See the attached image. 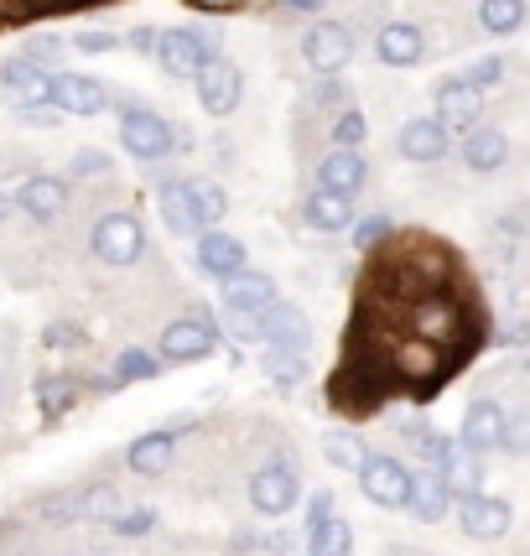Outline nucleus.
<instances>
[{
    "label": "nucleus",
    "mask_w": 530,
    "mask_h": 556,
    "mask_svg": "<svg viewBox=\"0 0 530 556\" xmlns=\"http://www.w3.org/2000/svg\"><path fill=\"white\" fill-rule=\"evenodd\" d=\"M218 349V317L198 313V317H177L162 328V339H156V359L162 364H198L209 359Z\"/></svg>",
    "instance_id": "1"
},
{
    "label": "nucleus",
    "mask_w": 530,
    "mask_h": 556,
    "mask_svg": "<svg viewBox=\"0 0 530 556\" xmlns=\"http://www.w3.org/2000/svg\"><path fill=\"white\" fill-rule=\"evenodd\" d=\"M354 479H359V494L369 505H380V509H406L411 505V468L401 458L369 453Z\"/></svg>",
    "instance_id": "2"
},
{
    "label": "nucleus",
    "mask_w": 530,
    "mask_h": 556,
    "mask_svg": "<svg viewBox=\"0 0 530 556\" xmlns=\"http://www.w3.org/2000/svg\"><path fill=\"white\" fill-rule=\"evenodd\" d=\"M214 58H218L214 37H203L198 26H172V31H162V42H156V63H162L172 78H198Z\"/></svg>",
    "instance_id": "3"
},
{
    "label": "nucleus",
    "mask_w": 530,
    "mask_h": 556,
    "mask_svg": "<svg viewBox=\"0 0 530 556\" xmlns=\"http://www.w3.org/2000/svg\"><path fill=\"white\" fill-rule=\"evenodd\" d=\"M141 250H146V229L136 214L115 208V214H104L94 224V255L104 266H136Z\"/></svg>",
    "instance_id": "4"
},
{
    "label": "nucleus",
    "mask_w": 530,
    "mask_h": 556,
    "mask_svg": "<svg viewBox=\"0 0 530 556\" xmlns=\"http://www.w3.org/2000/svg\"><path fill=\"white\" fill-rule=\"evenodd\" d=\"M172 125L156 115V110H146V104H125L121 110V146L130 156H141V162H156V156H167L172 151Z\"/></svg>",
    "instance_id": "5"
},
{
    "label": "nucleus",
    "mask_w": 530,
    "mask_h": 556,
    "mask_svg": "<svg viewBox=\"0 0 530 556\" xmlns=\"http://www.w3.org/2000/svg\"><path fill=\"white\" fill-rule=\"evenodd\" d=\"M296 494H302V484H296V473H291L281 458L261 463V468L250 473V505H255V515H265V520H276V515H291Z\"/></svg>",
    "instance_id": "6"
},
{
    "label": "nucleus",
    "mask_w": 530,
    "mask_h": 556,
    "mask_svg": "<svg viewBox=\"0 0 530 556\" xmlns=\"http://www.w3.org/2000/svg\"><path fill=\"white\" fill-rule=\"evenodd\" d=\"M302 58H307L317 73L338 78V68H349V58H354V31L343 22H317L313 31L302 37Z\"/></svg>",
    "instance_id": "7"
},
{
    "label": "nucleus",
    "mask_w": 530,
    "mask_h": 556,
    "mask_svg": "<svg viewBox=\"0 0 530 556\" xmlns=\"http://www.w3.org/2000/svg\"><path fill=\"white\" fill-rule=\"evenodd\" d=\"M48 99L58 104V115H99L110 104V89L89 73H52Z\"/></svg>",
    "instance_id": "8"
},
{
    "label": "nucleus",
    "mask_w": 530,
    "mask_h": 556,
    "mask_svg": "<svg viewBox=\"0 0 530 556\" xmlns=\"http://www.w3.org/2000/svg\"><path fill=\"white\" fill-rule=\"evenodd\" d=\"M458 520L474 541H500L515 526V509L500 494H474V500H458Z\"/></svg>",
    "instance_id": "9"
},
{
    "label": "nucleus",
    "mask_w": 530,
    "mask_h": 556,
    "mask_svg": "<svg viewBox=\"0 0 530 556\" xmlns=\"http://www.w3.org/2000/svg\"><path fill=\"white\" fill-rule=\"evenodd\" d=\"M458 328H463V313L453 296H421L411 307V339H427L442 349L447 339H458Z\"/></svg>",
    "instance_id": "10"
},
{
    "label": "nucleus",
    "mask_w": 530,
    "mask_h": 556,
    "mask_svg": "<svg viewBox=\"0 0 530 556\" xmlns=\"http://www.w3.org/2000/svg\"><path fill=\"white\" fill-rule=\"evenodd\" d=\"M240 94H244V73L235 68V63L214 58L209 68L198 73V104H203L209 115H229V110L240 104Z\"/></svg>",
    "instance_id": "11"
},
{
    "label": "nucleus",
    "mask_w": 530,
    "mask_h": 556,
    "mask_svg": "<svg viewBox=\"0 0 530 556\" xmlns=\"http://www.w3.org/2000/svg\"><path fill=\"white\" fill-rule=\"evenodd\" d=\"M500 437H505V412H500V401H474V406L463 412L458 447H468L474 458L494 453V447H500Z\"/></svg>",
    "instance_id": "12"
},
{
    "label": "nucleus",
    "mask_w": 530,
    "mask_h": 556,
    "mask_svg": "<svg viewBox=\"0 0 530 556\" xmlns=\"http://www.w3.org/2000/svg\"><path fill=\"white\" fill-rule=\"evenodd\" d=\"M193 261L203 276H214V281H229V276H240L244 261H250V250H244L235 235H218V229H209V235H198V250Z\"/></svg>",
    "instance_id": "13"
},
{
    "label": "nucleus",
    "mask_w": 530,
    "mask_h": 556,
    "mask_svg": "<svg viewBox=\"0 0 530 556\" xmlns=\"http://www.w3.org/2000/svg\"><path fill=\"white\" fill-rule=\"evenodd\" d=\"M479 104L483 94L479 89H468L463 78H447V84H437V115L432 121L453 136V130H474L479 125Z\"/></svg>",
    "instance_id": "14"
},
{
    "label": "nucleus",
    "mask_w": 530,
    "mask_h": 556,
    "mask_svg": "<svg viewBox=\"0 0 530 556\" xmlns=\"http://www.w3.org/2000/svg\"><path fill=\"white\" fill-rule=\"evenodd\" d=\"M375 52H380V63H390V68H416L427 58V37H421V26H411V22H386L380 37H375Z\"/></svg>",
    "instance_id": "15"
},
{
    "label": "nucleus",
    "mask_w": 530,
    "mask_h": 556,
    "mask_svg": "<svg viewBox=\"0 0 530 556\" xmlns=\"http://www.w3.org/2000/svg\"><path fill=\"white\" fill-rule=\"evenodd\" d=\"M265 343L270 349H296V354H307V343H313V323L302 307H291V302H276V307H265Z\"/></svg>",
    "instance_id": "16"
},
{
    "label": "nucleus",
    "mask_w": 530,
    "mask_h": 556,
    "mask_svg": "<svg viewBox=\"0 0 530 556\" xmlns=\"http://www.w3.org/2000/svg\"><path fill=\"white\" fill-rule=\"evenodd\" d=\"M364 177H369V167H364L359 151H328V156L317 162V188H323V193L354 198L364 188Z\"/></svg>",
    "instance_id": "17"
},
{
    "label": "nucleus",
    "mask_w": 530,
    "mask_h": 556,
    "mask_svg": "<svg viewBox=\"0 0 530 556\" xmlns=\"http://www.w3.org/2000/svg\"><path fill=\"white\" fill-rule=\"evenodd\" d=\"M11 203H16L22 214H31L37 224H42V218H58L63 203H68V182H63V177H48V172H42V177H26Z\"/></svg>",
    "instance_id": "18"
},
{
    "label": "nucleus",
    "mask_w": 530,
    "mask_h": 556,
    "mask_svg": "<svg viewBox=\"0 0 530 556\" xmlns=\"http://www.w3.org/2000/svg\"><path fill=\"white\" fill-rule=\"evenodd\" d=\"M276 302L281 296H276V281L265 270H240V276L224 281V307H235V313H265Z\"/></svg>",
    "instance_id": "19"
},
{
    "label": "nucleus",
    "mask_w": 530,
    "mask_h": 556,
    "mask_svg": "<svg viewBox=\"0 0 530 556\" xmlns=\"http://www.w3.org/2000/svg\"><path fill=\"white\" fill-rule=\"evenodd\" d=\"M447 505H453V489L442 484V473L437 468H416L411 473V515L421 520V526H437L442 515H447Z\"/></svg>",
    "instance_id": "20"
},
{
    "label": "nucleus",
    "mask_w": 530,
    "mask_h": 556,
    "mask_svg": "<svg viewBox=\"0 0 530 556\" xmlns=\"http://www.w3.org/2000/svg\"><path fill=\"white\" fill-rule=\"evenodd\" d=\"M0 84L11 89V99H16V104H42V99H48V89H52V73L37 68L31 58H22V52H16V58H5V63H0Z\"/></svg>",
    "instance_id": "21"
},
{
    "label": "nucleus",
    "mask_w": 530,
    "mask_h": 556,
    "mask_svg": "<svg viewBox=\"0 0 530 556\" xmlns=\"http://www.w3.org/2000/svg\"><path fill=\"white\" fill-rule=\"evenodd\" d=\"M401 156L406 162H442L447 156V130L432 121V115H416V121L401 125Z\"/></svg>",
    "instance_id": "22"
},
{
    "label": "nucleus",
    "mask_w": 530,
    "mask_h": 556,
    "mask_svg": "<svg viewBox=\"0 0 530 556\" xmlns=\"http://www.w3.org/2000/svg\"><path fill=\"white\" fill-rule=\"evenodd\" d=\"M172 447H177V432H141L136 442H130V453H125V463H130V473H141V479H156V473H167L172 463Z\"/></svg>",
    "instance_id": "23"
},
{
    "label": "nucleus",
    "mask_w": 530,
    "mask_h": 556,
    "mask_svg": "<svg viewBox=\"0 0 530 556\" xmlns=\"http://www.w3.org/2000/svg\"><path fill=\"white\" fill-rule=\"evenodd\" d=\"M302 214L313 224L317 235H343V229H354V198H338V193H323L317 188L307 203H302Z\"/></svg>",
    "instance_id": "24"
},
{
    "label": "nucleus",
    "mask_w": 530,
    "mask_h": 556,
    "mask_svg": "<svg viewBox=\"0 0 530 556\" xmlns=\"http://www.w3.org/2000/svg\"><path fill=\"white\" fill-rule=\"evenodd\" d=\"M437 473H442V484L453 489V500H474V494H483V463L474 458L468 447H458V442H453V453L442 458Z\"/></svg>",
    "instance_id": "25"
},
{
    "label": "nucleus",
    "mask_w": 530,
    "mask_h": 556,
    "mask_svg": "<svg viewBox=\"0 0 530 556\" xmlns=\"http://www.w3.org/2000/svg\"><path fill=\"white\" fill-rule=\"evenodd\" d=\"M31 395H37V412H42V421H58V416H68L73 406H78L84 386H78L73 375H37Z\"/></svg>",
    "instance_id": "26"
},
{
    "label": "nucleus",
    "mask_w": 530,
    "mask_h": 556,
    "mask_svg": "<svg viewBox=\"0 0 530 556\" xmlns=\"http://www.w3.org/2000/svg\"><path fill=\"white\" fill-rule=\"evenodd\" d=\"M509 156V141L505 130H489V125H474L468 130V141H463V162H468V172H500Z\"/></svg>",
    "instance_id": "27"
},
{
    "label": "nucleus",
    "mask_w": 530,
    "mask_h": 556,
    "mask_svg": "<svg viewBox=\"0 0 530 556\" xmlns=\"http://www.w3.org/2000/svg\"><path fill=\"white\" fill-rule=\"evenodd\" d=\"M156 203H162V224H167L172 235H203L198 229V214H193V198H188V182H162L156 188Z\"/></svg>",
    "instance_id": "28"
},
{
    "label": "nucleus",
    "mask_w": 530,
    "mask_h": 556,
    "mask_svg": "<svg viewBox=\"0 0 530 556\" xmlns=\"http://www.w3.org/2000/svg\"><path fill=\"white\" fill-rule=\"evenodd\" d=\"M261 369H265V380H270L276 390H296L302 380H307V375H313L307 354H296V349H265Z\"/></svg>",
    "instance_id": "29"
},
{
    "label": "nucleus",
    "mask_w": 530,
    "mask_h": 556,
    "mask_svg": "<svg viewBox=\"0 0 530 556\" xmlns=\"http://www.w3.org/2000/svg\"><path fill=\"white\" fill-rule=\"evenodd\" d=\"M395 369H401V380H432L442 369V349L427 339H406L395 349Z\"/></svg>",
    "instance_id": "30"
},
{
    "label": "nucleus",
    "mask_w": 530,
    "mask_h": 556,
    "mask_svg": "<svg viewBox=\"0 0 530 556\" xmlns=\"http://www.w3.org/2000/svg\"><path fill=\"white\" fill-rule=\"evenodd\" d=\"M323 458L333 463V468H343V473H359L364 458H369V447H364L359 432H349V427H333V432L323 437Z\"/></svg>",
    "instance_id": "31"
},
{
    "label": "nucleus",
    "mask_w": 530,
    "mask_h": 556,
    "mask_svg": "<svg viewBox=\"0 0 530 556\" xmlns=\"http://www.w3.org/2000/svg\"><path fill=\"white\" fill-rule=\"evenodd\" d=\"M121 489L115 484H89V489H78V500H73V520H115L121 515Z\"/></svg>",
    "instance_id": "32"
},
{
    "label": "nucleus",
    "mask_w": 530,
    "mask_h": 556,
    "mask_svg": "<svg viewBox=\"0 0 530 556\" xmlns=\"http://www.w3.org/2000/svg\"><path fill=\"white\" fill-rule=\"evenodd\" d=\"M188 198H193V214H198V229L209 235L218 218L229 214V198H224V188L218 182H209V177H188Z\"/></svg>",
    "instance_id": "33"
},
{
    "label": "nucleus",
    "mask_w": 530,
    "mask_h": 556,
    "mask_svg": "<svg viewBox=\"0 0 530 556\" xmlns=\"http://www.w3.org/2000/svg\"><path fill=\"white\" fill-rule=\"evenodd\" d=\"M479 26L494 37H509L526 26V0H479Z\"/></svg>",
    "instance_id": "34"
},
{
    "label": "nucleus",
    "mask_w": 530,
    "mask_h": 556,
    "mask_svg": "<svg viewBox=\"0 0 530 556\" xmlns=\"http://www.w3.org/2000/svg\"><path fill=\"white\" fill-rule=\"evenodd\" d=\"M307 556H354V526L343 515H333L323 531L307 535Z\"/></svg>",
    "instance_id": "35"
},
{
    "label": "nucleus",
    "mask_w": 530,
    "mask_h": 556,
    "mask_svg": "<svg viewBox=\"0 0 530 556\" xmlns=\"http://www.w3.org/2000/svg\"><path fill=\"white\" fill-rule=\"evenodd\" d=\"M156 369H162V359H156L151 349H121V354H115V380H125V386L156 380Z\"/></svg>",
    "instance_id": "36"
},
{
    "label": "nucleus",
    "mask_w": 530,
    "mask_h": 556,
    "mask_svg": "<svg viewBox=\"0 0 530 556\" xmlns=\"http://www.w3.org/2000/svg\"><path fill=\"white\" fill-rule=\"evenodd\" d=\"M63 52H68V42H63L58 31H37V37H26V52H22V58H31L37 68H48V73H52Z\"/></svg>",
    "instance_id": "37"
},
{
    "label": "nucleus",
    "mask_w": 530,
    "mask_h": 556,
    "mask_svg": "<svg viewBox=\"0 0 530 556\" xmlns=\"http://www.w3.org/2000/svg\"><path fill=\"white\" fill-rule=\"evenodd\" d=\"M364 136H369V121H364L359 110H338V121H333V151H354Z\"/></svg>",
    "instance_id": "38"
},
{
    "label": "nucleus",
    "mask_w": 530,
    "mask_h": 556,
    "mask_svg": "<svg viewBox=\"0 0 530 556\" xmlns=\"http://www.w3.org/2000/svg\"><path fill=\"white\" fill-rule=\"evenodd\" d=\"M265 313H235V307H224V333L240 343H265Z\"/></svg>",
    "instance_id": "39"
},
{
    "label": "nucleus",
    "mask_w": 530,
    "mask_h": 556,
    "mask_svg": "<svg viewBox=\"0 0 530 556\" xmlns=\"http://www.w3.org/2000/svg\"><path fill=\"white\" fill-rule=\"evenodd\" d=\"M500 447L505 453H530V406L526 412L505 416V437H500Z\"/></svg>",
    "instance_id": "40"
},
{
    "label": "nucleus",
    "mask_w": 530,
    "mask_h": 556,
    "mask_svg": "<svg viewBox=\"0 0 530 556\" xmlns=\"http://www.w3.org/2000/svg\"><path fill=\"white\" fill-rule=\"evenodd\" d=\"M151 526H156V509H121V515L110 520L115 535H146Z\"/></svg>",
    "instance_id": "41"
},
{
    "label": "nucleus",
    "mask_w": 530,
    "mask_h": 556,
    "mask_svg": "<svg viewBox=\"0 0 530 556\" xmlns=\"http://www.w3.org/2000/svg\"><path fill=\"white\" fill-rule=\"evenodd\" d=\"M78 343H84V328H78V323H48V328H42V349H58V354H63V349H78Z\"/></svg>",
    "instance_id": "42"
},
{
    "label": "nucleus",
    "mask_w": 530,
    "mask_h": 556,
    "mask_svg": "<svg viewBox=\"0 0 530 556\" xmlns=\"http://www.w3.org/2000/svg\"><path fill=\"white\" fill-rule=\"evenodd\" d=\"M500 78H505V63H500V58H479V63H474V68L463 73V84H468V89H489V84H500Z\"/></svg>",
    "instance_id": "43"
},
{
    "label": "nucleus",
    "mask_w": 530,
    "mask_h": 556,
    "mask_svg": "<svg viewBox=\"0 0 530 556\" xmlns=\"http://www.w3.org/2000/svg\"><path fill=\"white\" fill-rule=\"evenodd\" d=\"M386 235H390V218L386 214H369V218H359V224H354V244H359V250H375Z\"/></svg>",
    "instance_id": "44"
},
{
    "label": "nucleus",
    "mask_w": 530,
    "mask_h": 556,
    "mask_svg": "<svg viewBox=\"0 0 530 556\" xmlns=\"http://www.w3.org/2000/svg\"><path fill=\"white\" fill-rule=\"evenodd\" d=\"M333 505H338V500H333V494H328V489L307 500V535H313V531H323V526L333 520Z\"/></svg>",
    "instance_id": "45"
},
{
    "label": "nucleus",
    "mask_w": 530,
    "mask_h": 556,
    "mask_svg": "<svg viewBox=\"0 0 530 556\" xmlns=\"http://www.w3.org/2000/svg\"><path fill=\"white\" fill-rule=\"evenodd\" d=\"M73 48H78V52H115V48H121V37H115V31H94V26H89V31H78V37H73Z\"/></svg>",
    "instance_id": "46"
},
{
    "label": "nucleus",
    "mask_w": 530,
    "mask_h": 556,
    "mask_svg": "<svg viewBox=\"0 0 530 556\" xmlns=\"http://www.w3.org/2000/svg\"><path fill=\"white\" fill-rule=\"evenodd\" d=\"M104 167H110L104 151H78V156H73V172H78V177H99Z\"/></svg>",
    "instance_id": "47"
},
{
    "label": "nucleus",
    "mask_w": 530,
    "mask_h": 556,
    "mask_svg": "<svg viewBox=\"0 0 530 556\" xmlns=\"http://www.w3.org/2000/svg\"><path fill=\"white\" fill-rule=\"evenodd\" d=\"M22 121L26 125H52L58 121V104H52V99H42V104H22Z\"/></svg>",
    "instance_id": "48"
},
{
    "label": "nucleus",
    "mask_w": 530,
    "mask_h": 556,
    "mask_svg": "<svg viewBox=\"0 0 530 556\" xmlns=\"http://www.w3.org/2000/svg\"><path fill=\"white\" fill-rule=\"evenodd\" d=\"M156 42H162V31H151V26H136V31H130V48L136 52H156Z\"/></svg>",
    "instance_id": "49"
},
{
    "label": "nucleus",
    "mask_w": 530,
    "mask_h": 556,
    "mask_svg": "<svg viewBox=\"0 0 530 556\" xmlns=\"http://www.w3.org/2000/svg\"><path fill=\"white\" fill-rule=\"evenodd\" d=\"M328 99H343V84H338V78H323V84H317V104H328Z\"/></svg>",
    "instance_id": "50"
},
{
    "label": "nucleus",
    "mask_w": 530,
    "mask_h": 556,
    "mask_svg": "<svg viewBox=\"0 0 530 556\" xmlns=\"http://www.w3.org/2000/svg\"><path fill=\"white\" fill-rule=\"evenodd\" d=\"M291 11H323V5H328V0H287Z\"/></svg>",
    "instance_id": "51"
},
{
    "label": "nucleus",
    "mask_w": 530,
    "mask_h": 556,
    "mask_svg": "<svg viewBox=\"0 0 530 556\" xmlns=\"http://www.w3.org/2000/svg\"><path fill=\"white\" fill-rule=\"evenodd\" d=\"M5 208H11V198H5V193H0V218H5Z\"/></svg>",
    "instance_id": "52"
}]
</instances>
